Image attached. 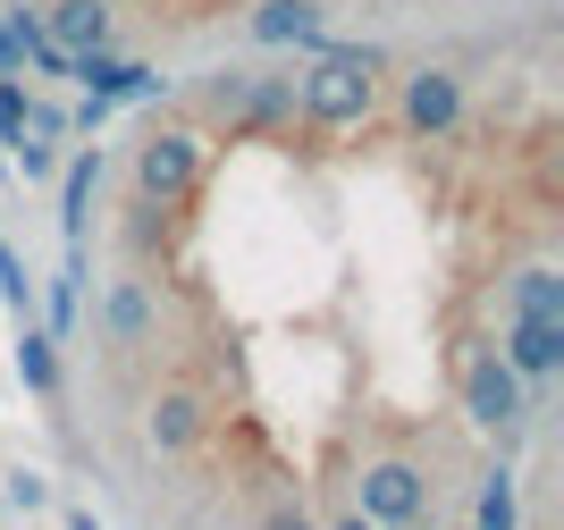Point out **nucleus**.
I'll list each match as a JSON object with an SVG mask.
<instances>
[{"label": "nucleus", "mask_w": 564, "mask_h": 530, "mask_svg": "<svg viewBox=\"0 0 564 530\" xmlns=\"http://www.w3.org/2000/svg\"><path fill=\"white\" fill-rule=\"evenodd\" d=\"M379 76H388V51L371 43H321L312 51V68L295 76V118L337 136V127H371L379 118Z\"/></svg>", "instance_id": "f257e3e1"}, {"label": "nucleus", "mask_w": 564, "mask_h": 530, "mask_svg": "<svg viewBox=\"0 0 564 530\" xmlns=\"http://www.w3.org/2000/svg\"><path fill=\"white\" fill-rule=\"evenodd\" d=\"M127 185H135L143 210L194 203V185H203V136H194V127H152V136L135 143V161H127Z\"/></svg>", "instance_id": "f03ea898"}, {"label": "nucleus", "mask_w": 564, "mask_h": 530, "mask_svg": "<svg viewBox=\"0 0 564 530\" xmlns=\"http://www.w3.org/2000/svg\"><path fill=\"white\" fill-rule=\"evenodd\" d=\"M354 513H371L379 530L430 522V472L413 455H371L362 472H354Z\"/></svg>", "instance_id": "7ed1b4c3"}, {"label": "nucleus", "mask_w": 564, "mask_h": 530, "mask_svg": "<svg viewBox=\"0 0 564 530\" xmlns=\"http://www.w3.org/2000/svg\"><path fill=\"white\" fill-rule=\"evenodd\" d=\"M203 101H212L228 127H253V136H270V127H295V76L219 68V76H203Z\"/></svg>", "instance_id": "20e7f679"}, {"label": "nucleus", "mask_w": 564, "mask_h": 530, "mask_svg": "<svg viewBox=\"0 0 564 530\" xmlns=\"http://www.w3.org/2000/svg\"><path fill=\"white\" fill-rule=\"evenodd\" d=\"M464 413H471V430H497V439H514L522 421H531V388H522L514 370H506V354L497 346H480V354H464Z\"/></svg>", "instance_id": "39448f33"}, {"label": "nucleus", "mask_w": 564, "mask_h": 530, "mask_svg": "<svg viewBox=\"0 0 564 530\" xmlns=\"http://www.w3.org/2000/svg\"><path fill=\"white\" fill-rule=\"evenodd\" d=\"M464 68H413L397 85V136L413 143H447L455 127H464Z\"/></svg>", "instance_id": "423d86ee"}, {"label": "nucleus", "mask_w": 564, "mask_h": 530, "mask_svg": "<svg viewBox=\"0 0 564 530\" xmlns=\"http://www.w3.org/2000/svg\"><path fill=\"white\" fill-rule=\"evenodd\" d=\"M497 354H506V370H514L522 388L540 396L547 379L564 370V321H540V312H514V321L497 328Z\"/></svg>", "instance_id": "0eeeda50"}, {"label": "nucleus", "mask_w": 564, "mask_h": 530, "mask_svg": "<svg viewBox=\"0 0 564 530\" xmlns=\"http://www.w3.org/2000/svg\"><path fill=\"white\" fill-rule=\"evenodd\" d=\"M68 85H85V101H152V93H161V68L118 60V51L101 43V51H76L68 60Z\"/></svg>", "instance_id": "6e6552de"}, {"label": "nucleus", "mask_w": 564, "mask_h": 530, "mask_svg": "<svg viewBox=\"0 0 564 530\" xmlns=\"http://www.w3.org/2000/svg\"><path fill=\"white\" fill-rule=\"evenodd\" d=\"M245 34H253L261 51H321V34H329V0H261L253 18H245Z\"/></svg>", "instance_id": "1a4fd4ad"}, {"label": "nucleus", "mask_w": 564, "mask_h": 530, "mask_svg": "<svg viewBox=\"0 0 564 530\" xmlns=\"http://www.w3.org/2000/svg\"><path fill=\"white\" fill-rule=\"evenodd\" d=\"M203 430H212V413H203V396H194V388H161V396H152V413H143L152 455H194Z\"/></svg>", "instance_id": "9d476101"}, {"label": "nucleus", "mask_w": 564, "mask_h": 530, "mask_svg": "<svg viewBox=\"0 0 564 530\" xmlns=\"http://www.w3.org/2000/svg\"><path fill=\"white\" fill-rule=\"evenodd\" d=\"M94 194H101V152H68V161H59V245H85Z\"/></svg>", "instance_id": "9b49d317"}, {"label": "nucleus", "mask_w": 564, "mask_h": 530, "mask_svg": "<svg viewBox=\"0 0 564 530\" xmlns=\"http://www.w3.org/2000/svg\"><path fill=\"white\" fill-rule=\"evenodd\" d=\"M110 25H118V18H110V0H51L43 34L76 60V51H101V43H110Z\"/></svg>", "instance_id": "f8f14e48"}, {"label": "nucleus", "mask_w": 564, "mask_h": 530, "mask_svg": "<svg viewBox=\"0 0 564 530\" xmlns=\"http://www.w3.org/2000/svg\"><path fill=\"white\" fill-rule=\"evenodd\" d=\"M18 379L43 404H59V337H51L43 321H18Z\"/></svg>", "instance_id": "ddd939ff"}, {"label": "nucleus", "mask_w": 564, "mask_h": 530, "mask_svg": "<svg viewBox=\"0 0 564 530\" xmlns=\"http://www.w3.org/2000/svg\"><path fill=\"white\" fill-rule=\"evenodd\" d=\"M152 328H161L152 286H143V278H118V286H110V337H118V346H152Z\"/></svg>", "instance_id": "4468645a"}, {"label": "nucleus", "mask_w": 564, "mask_h": 530, "mask_svg": "<svg viewBox=\"0 0 564 530\" xmlns=\"http://www.w3.org/2000/svg\"><path fill=\"white\" fill-rule=\"evenodd\" d=\"M76 312H85V245H68V261H59V278H51V312H43V328L68 346L76 337Z\"/></svg>", "instance_id": "2eb2a0df"}, {"label": "nucleus", "mask_w": 564, "mask_h": 530, "mask_svg": "<svg viewBox=\"0 0 564 530\" xmlns=\"http://www.w3.org/2000/svg\"><path fill=\"white\" fill-rule=\"evenodd\" d=\"M506 286H514V312H540V321H564V270L531 261V270H514Z\"/></svg>", "instance_id": "dca6fc26"}, {"label": "nucleus", "mask_w": 564, "mask_h": 530, "mask_svg": "<svg viewBox=\"0 0 564 530\" xmlns=\"http://www.w3.org/2000/svg\"><path fill=\"white\" fill-rule=\"evenodd\" d=\"M480 530H522V480L506 472V463L480 480Z\"/></svg>", "instance_id": "f3484780"}, {"label": "nucleus", "mask_w": 564, "mask_h": 530, "mask_svg": "<svg viewBox=\"0 0 564 530\" xmlns=\"http://www.w3.org/2000/svg\"><path fill=\"white\" fill-rule=\"evenodd\" d=\"M0 303H9L18 321H43V295H34V278H25V261L9 253V236H0Z\"/></svg>", "instance_id": "a211bd4d"}, {"label": "nucleus", "mask_w": 564, "mask_h": 530, "mask_svg": "<svg viewBox=\"0 0 564 530\" xmlns=\"http://www.w3.org/2000/svg\"><path fill=\"white\" fill-rule=\"evenodd\" d=\"M9 152H18V169H25L34 185H43V177H59V143H51V136H18Z\"/></svg>", "instance_id": "6ab92c4d"}, {"label": "nucleus", "mask_w": 564, "mask_h": 530, "mask_svg": "<svg viewBox=\"0 0 564 530\" xmlns=\"http://www.w3.org/2000/svg\"><path fill=\"white\" fill-rule=\"evenodd\" d=\"M25 101H34V93H25V76H0V143L25 136Z\"/></svg>", "instance_id": "aec40b11"}, {"label": "nucleus", "mask_w": 564, "mask_h": 530, "mask_svg": "<svg viewBox=\"0 0 564 530\" xmlns=\"http://www.w3.org/2000/svg\"><path fill=\"white\" fill-rule=\"evenodd\" d=\"M9 506H51V480L43 472H9Z\"/></svg>", "instance_id": "412c9836"}, {"label": "nucleus", "mask_w": 564, "mask_h": 530, "mask_svg": "<svg viewBox=\"0 0 564 530\" xmlns=\"http://www.w3.org/2000/svg\"><path fill=\"white\" fill-rule=\"evenodd\" d=\"M261 530H321V522H312V513H304V506H295V497H279V506L261 513Z\"/></svg>", "instance_id": "4be33fe9"}, {"label": "nucleus", "mask_w": 564, "mask_h": 530, "mask_svg": "<svg viewBox=\"0 0 564 530\" xmlns=\"http://www.w3.org/2000/svg\"><path fill=\"white\" fill-rule=\"evenodd\" d=\"M0 76H25V51H18V34L0 25Z\"/></svg>", "instance_id": "5701e85b"}, {"label": "nucleus", "mask_w": 564, "mask_h": 530, "mask_svg": "<svg viewBox=\"0 0 564 530\" xmlns=\"http://www.w3.org/2000/svg\"><path fill=\"white\" fill-rule=\"evenodd\" d=\"M68 530H101V513L94 506H68Z\"/></svg>", "instance_id": "b1692460"}, {"label": "nucleus", "mask_w": 564, "mask_h": 530, "mask_svg": "<svg viewBox=\"0 0 564 530\" xmlns=\"http://www.w3.org/2000/svg\"><path fill=\"white\" fill-rule=\"evenodd\" d=\"M329 530H379V522H371V513H337Z\"/></svg>", "instance_id": "393cba45"}, {"label": "nucleus", "mask_w": 564, "mask_h": 530, "mask_svg": "<svg viewBox=\"0 0 564 530\" xmlns=\"http://www.w3.org/2000/svg\"><path fill=\"white\" fill-rule=\"evenodd\" d=\"M471 530H480V522H471Z\"/></svg>", "instance_id": "a878e982"}]
</instances>
